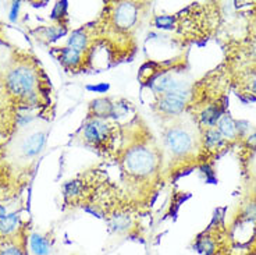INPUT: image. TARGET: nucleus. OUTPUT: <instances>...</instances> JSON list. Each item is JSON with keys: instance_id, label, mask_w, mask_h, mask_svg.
<instances>
[{"instance_id": "nucleus-12", "label": "nucleus", "mask_w": 256, "mask_h": 255, "mask_svg": "<svg viewBox=\"0 0 256 255\" xmlns=\"http://www.w3.org/2000/svg\"><path fill=\"white\" fill-rule=\"evenodd\" d=\"M30 249L34 255H50L52 241L45 234L34 231L30 236Z\"/></svg>"}, {"instance_id": "nucleus-22", "label": "nucleus", "mask_w": 256, "mask_h": 255, "mask_svg": "<svg viewBox=\"0 0 256 255\" xmlns=\"http://www.w3.org/2000/svg\"><path fill=\"white\" fill-rule=\"evenodd\" d=\"M7 215V209L6 206H3V205H0V219L2 217H4Z\"/></svg>"}, {"instance_id": "nucleus-8", "label": "nucleus", "mask_w": 256, "mask_h": 255, "mask_svg": "<svg viewBox=\"0 0 256 255\" xmlns=\"http://www.w3.org/2000/svg\"><path fill=\"white\" fill-rule=\"evenodd\" d=\"M131 109H132V105L126 99H113V98L102 96V98H96L94 101H90L86 119L117 121L118 117L128 115Z\"/></svg>"}, {"instance_id": "nucleus-9", "label": "nucleus", "mask_w": 256, "mask_h": 255, "mask_svg": "<svg viewBox=\"0 0 256 255\" xmlns=\"http://www.w3.org/2000/svg\"><path fill=\"white\" fill-rule=\"evenodd\" d=\"M53 55L58 60V63L63 66L64 70L72 73V74L88 71L92 67V58L72 49V48H68V46L54 48Z\"/></svg>"}, {"instance_id": "nucleus-19", "label": "nucleus", "mask_w": 256, "mask_h": 255, "mask_svg": "<svg viewBox=\"0 0 256 255\" xmlns=\"http://www.w3.org/2000/svg\"><path fill=\"white\" fill-rule=\"evenodd\" d=\"M6 58H7V49L4 48V45H2V44H0V70H2L3 67L8 69V66H10V63H6Z\"/></svg>"}, {"instance_id": "nucleus-3", "label": "nucleus", "mask_w": 256, "mask_h": 255, "mask_svg": "<svg viewBox=\"0 0 256 255\" xmlns=\"http://www.w3.org/2000/svg\"><path fill=\"white\" fill-rule=\"evenodd\" d=\"M163 177L174 179L198 159L202 152L200 131L195 121L184 115L162 123Z\"/></svg>"}, {"instance_id": "nucleus-20", "label": "nucleus", "mask_w": 256, "mask_h": 255, "mask_svg": "<svg viewBox=\"0 0 256 255\" xmlns=\"http://www.w3.org/2000/svg\"><path fill=\"white\" fill-rule=\"evenodd\" d=\"M20 5H21L20 2H14L13 6H12V12H10V17H8V19H10V21H13V23L17 20V17H18L17 14H18Z\"/></svg>"}, {"instance_id": "nucleus-15", "label": "nucleus", "mask_w": 256, "mask_h": 255, "mask_svg": "<svg viewBox=\"0 0 256 255\" xmlns=\"http://www.w3.org/2000/svg\"><path fill=\"white\" fill-rule=\"evenodd\" d=\"M68 32V27H62L54 24V26L45 27L40 30V39H45L46 42H54L58 38H62L64 35H67Z\"/></svg>"}, {"instance_id": "nucleus-1", "label": "nucleus", "mask_w": 256, "mask_h": 255, "mask_svg": "<svg viewBox=\"0 0 256 255\" xmlns=\"http://www.w3.org/2000/svg\"><path fill=\"white\" fill-rule=\"evenodd\" d=\"M122 190L136 209L149 208L163 185V152L159 141L140 115L122 126L116 152Z\"/></svg>"}, {"instance_id": "nucleus-5", "label": "nucleus", "mask_w": 256, "mask_h": 255, "mask_svg": "<svg viewBox=\"0 0 256 255\" xmlns=\"http://www.w3.org/2000/svg\"><path fill=\"white\" fill-rule=\"evenodd\" d=\"M120 138L122 124H118V121L116 120L85 119L80 130V140L84 145L108 159L116 158Z\"/></svg>"}, {"instance_id": "nucleus-13", "label": "nucleus", "mask_w": 256, "mask_h": 255, "mask_svg": "<svg viewBox=\"0 0 256 255\" xmlns=\"http://www.w3.org/2000/svg\"><path fill=\"white\" fill-rule=\"evenodd\" d=\"M195 249L200 255H216L218 244H216V240L209 234H202L195 241Z\"/></svg>"}, {"instance_id": "nucleus-18", "label": "nucleus", "mask_w": 256, "mask_h": 255, "mask_svg": "<svg viewBox=\"0 0 256 255\" xmlns=\"http://www.w3.org/2000/svg\"><path fill=\"white\" fill-rule=\"evenodd\" d=\"M242 216H244V219L246 220V222H252V223H255L256 222V202H250V204L245 205V208H244V212H242Z\"/></svg>"}, {"instance_id": "nucleus-23", "label": "nucleus", "mask_w": 256, "mask_h": 255, "mask_svg": "<svg viewBox=\"0 0 256 255\" xmlns=\"http://www.w3.org/2000/svg\"><path fill=\"white\" fill-rule=\"evenodd\" d=\"M252 92H254V94H256V78H254V80H252Z\"/></svg>"}, {"instance_id": "nucleus-4", "label": "nucleus", "mask_w": 256, "mask_h": 255, "mask_svg": "<svg viewBox=\"0 0 256 255\" xmlns=\"http://www.w3.org/2000/svg\"><path fill=\"white\" fill-rule=\"evenodd\" d=\"M6 94L17 113H32L50 102V87L40 67L32 59L13 60L4 77Z\"/></svg>"}, {"instance_id": "nucleus-10", "label": "nucleus", "mask_w": 256, "mask_h": 255, "mask_svg": "<svg viewBox=\"0 0 256 255\" xmlns=\"http://www.w3.org/2000/svg\"><path fill=\"white\" fill-rule=\"evenodd\" d=\"M20 229H21L20 212L7 213L6 216L0 219V238H12L17 236Z\"/></svg>"}, {"instance_id": "nucleus-17", "label": "nucleus", "mask_w": 256, "mask_h": 255, "mask_svg": "<svg viewBox=\"0 0 256 255\" xmlns=\"http://www.w3.org/2000/svg\"><path fill=\"white\" fill-rule=\"evenodd\" d=\"M154 26L164 31H174L177 26V17L176 14H160L154 19Z\"/></svg>"}, {"instance_id": "nucleus-14", "label": "nucleus", "mask_w": 256, "mask_h": 255, "mask_svg": "<svg viewBox=\"0 0 256 255\" xmlns=\"http://www.w3.org/2000/svg\"><path fill=\"white\" fill-rule=\"evenodd\" d=\"M68 3L67 2H58L53 10H52L50 20L54 21V24L62 27H68V16H67Z\"/></svg>"}, {"instance_id": "nucleus-21", "label": "nucleus", "mask_w": 256, "mask_h": 255, "mask_svg": "<svg viewBox=\"0 0 256 255\" xmlns=\"http://www.w3.org/2000/svg\"><path fill=\"white\" fill-rule=\"evenodd\" d=\"M246 144H248V147L256 148V131L250 133V134L246 137Z\"/></svg>"}, {"instance_id": "nucleus-6", "label": "nucleus", "mask_w": 256, "mask_h": 255, "mask_svg": "<svg viewBox=\"0 0 256 255\" xmlns=\"http://www.w3.org/2000/svg\"><path fill=\"white\" fill-rule=\"evenodd\" d=\"M108 179L102 170H86L78 174L77 177L66 181L63 185V199L66 206L85 208L94 198L98 188Z\"/></svg>"}, {"instance_id": "nucleus-2", "label": "nucleus", "mask_w": 256, "mask_h": 255, "mask_svg": "<svg viewBox=\"0 0 256 255\" xmlns=\"http://www.w3.org/2000/svg\"><path fill=\"white\" fill-rule=\"evenodd\" d=\"M145 2H108L94 21L99 44L108 49L110 62L122 63L134 56L138 32L148 13Z\"/></svg>"}, {"instance_id": "nucleus-11", "label": "nucleus", "mask_w": 256, "mask_h": 255, "mask_svg": "<svg viewBox=\"0 0 256 255\" xmlns=\"http://www.w3.org/2000/svg\"><path fill=\"white\" fill-rule=\"evenodd\" d=\"M216 128L226 141H236L238 137H241L240 128H238V121L234 120L228 113H224L220 117Z\"/></svg>"}, {"instance_id": "nucleus-16", "label": "nucleus", "mask_w": 256, "mask_h": 255, "mask_svg": "<svg viewBox=\"0 0 256 255\" xmlns=\"http://www.w3.org/2000/svg\"><path fill=\"white\" fill-rule=\"evenodd\" d=\"M0 255H26L24 245L20 244L18 240L4 238V241L0 242Z\"/></svg>"}, {"instance_id": "nucleus-7", "label": "nucleus", "mask_w": 256, "mask_h": 255, "mask_svg": "<svg viewBox=\"0 0 256 255\" xmlns=\"http://www.w3.org/2000/svg\"><path fill=\"white\" fill-rule=\"evenodd\" d=\"M191 90L173 91L162 95L154 96V102L152 103V112L160 119L162 123L174 120L186 112L188 103L191 101Z\"/></svg>"}]
</instances>
